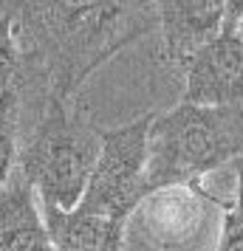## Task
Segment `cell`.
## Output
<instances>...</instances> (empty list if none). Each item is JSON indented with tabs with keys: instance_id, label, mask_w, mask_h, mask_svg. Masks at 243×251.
Returning <instances> with one entry per match:
<instances>
[{
	"instance_id": "obj_1",
	"label": "cell",
	"mask_w": 243,
	"mask_h": 251,
	"mask_svg": "<svg viewBox=\"0 0 243 251\" xmlns=\"http://www.w3.org/2000/svg\"><path fill=\"white\" fill-rule=\"evenodd\" d=\"M9 17L28 68L17 133L51 99L71 102L93 71L159 28L156 0H14Z\"/></svg>"
},
{
	"instance_id": "obj_2",
	"label": "cell",
	"mask_w": 243,
	"mask_h": 251,
	"mask_svg": "<svg viewBox=\"0 0 243 251\" xmlns=\"http://www.w3.org/2000/svg\"><path fill=\"white\" fill-rule=\"evenodd\" d=\"M243 155V107L178 102L150 127L147 192L192 186Z\"/></svg>"
},
{
	"instance_id": "obj_3",
	"label": "cell",
	"mask_w": 243,
	"mask_h": 251,
	"mask_svg": "<svg viewBox=\"0 0 243 251\" xmlns=\"http://www.w3.org/2000/svg\"><path fill=\"white\" fill-rule=\"evenodd\" d=\"M102 152V130L80 107L51 99L46 110L20 133L17 167L34 186L43 209L71 212L82 203Z\"/></svg>"
},
{
	"instance_id": "obj_4",
	"label": "cell",
	"mask_w": 243,
	"mask_h": 251,
	"mask_svg": "<svg viewBox=\"0 0 243 251\" xmlns=\"http://www.w3.org/2000/svg\"><path fill=\"white\" fill-rule=\"evenodd\" d=\"M156 113L139 116L128 125L102 130V152L91 175L88 192L77 209L128 223L136 206L147 198L150 127Z\"/></svg>"
},
{
	"instance_id": "obj_5",
	"label": "cell",
	"mask_w": 243,
	"mask_h": 251,
	"mask_svg": "<svg viewBox=\"0 0 243 251\" xmlns=\"http://www.w3.org/2000/svg\"><path fill=\"white\" fill-rule=\"evenodd\" d=\"M184 99L189 104L243 107V34L223 31L184 62Z\"/></svg>"
},
{
	"instance_id": "obj_6",
	"label": "cell",
	"mask_w": 243,
	"mask_h": 251,
	"mask_svg": "<svg viewBox=\"0 0 243 251\" xmlns=\"http://www.w3.org/2000/svg\"><path fill=\"white\" fill-rule=\"evenodd\" d=\"M162 57L184 65L226 28V0H156Z\"/></svg>"
},
{
	"instance_id": "obj_7",
	"label": "cell",
	"mask_w": 243,
	"mask_h": 251,
	"mask_svg": "<svg viewBox=\"0 0 243 251\" xmlns=\"http://www.w3.org/2000/svg\"><path fill=\"white\" fill-rule=\"evenodd\" d=\"M0 251H57L43 203L20 167L0 186Z\"/></svg>"
},
{
	"instance_id": "obj_8",
	"label": "cell",
	"mask_w": 243,
	"mask_h": 251,
	"mask_svg": "<svg viewBox=\"0 0 243 251\" xmlns=\"http://www.w3.org/2000/svg\"><path fill=\"white\" fill-rule=\"evenodd\" d=\"M51 240L57 251H122L125 249V223L82 209L59 212L43 209Z\"/></svg>"
},
{
	"instance_id": "obj_9",
	"label": "cell",
	"mask_w": 243,
	"mask_h": 251,
	"mask_svg": "<svg viewBox=\"0 0 243 251\" xmlns=\"http://www.w3.org/2000/svg\"><path fill=\"white\" fill-rule=\"evenodd\" d=\"M28 99V68L12 17H0V122L20 127ZM20 136V133H17Z\"/></svg>"
},
{
	"instance_id": "obj_10",
	"label": "cell",
	"mask_w": 243,
	"mask_h": 251,
	"mask_svg": "<svg viewBox=\"0 0 243 251\" xmlns=\"http://www.w3.org/2000/svg\"><path fill=\"white\" fill-rule=\"evenodd\" d=\"M17 161H20V136H17V127L0 122V186H6L9 178L17 172Z\"/></svg>"
},
{
	"instance_id": "obj_11",
	"label": "cell",
	"mask_w": 243,
	"mask_h": 251,
	"mask_svg": "<svg viewBox=\"0 0 243 251\" xmlns=\"http://www.w3.org/2000/svg\"><path fill=\"white\" fill-rule=\"evenodd\" d=\"M215 251H243V217H238L232 209L223 212V226Z\"/></svg>"
},
{
	"instance_id": "obj_12",
	"label": "cell",
	"mask_w": 243,
	"mask_h": 251,
	"mask_svg": "<svg viewBox=\"0 0 243 251\" xmlns=\"http://www.w3.org/2000/svg\"><path fill=\"white\" fill-rule=\"evenodd\" d=\"M232 170H235V206H232V212L243 217V155L232 161Z\"/></svg>"
},
{
	"instance_id": "obj_13",
	"label": "cell",
	"mask_w": 243,
	"mask_h": 251,
	"mask_svg": "<svg viewBox=\"0 0 243 251\" xmlns=\"http://www.w3.org/2000/svg\"><path fill=\"white\" fill-rule=\"evenodd\" d=\"M243 23V0H226V28L223 31H238Z\"/></svg>"
},
{
	"instance_id": "obj_14",
	"label": "cell",
	"mask_w": 243,
	"mask_h": 251,
	"mask_svg": "<svg viewBox=\"0 0 243 251\" xmlns=\"http://www.w3.org/2000/svg\"><path fill=\"white\" fill-rule=\"evenodd\" d=\"M12 6H14V0H0V17H6L12 12Z\"/></svg>"
},
{
	"instance_id": "obj_15",
	"label": "cell",
	"mask_w": 243,
	"mask_h": 251,
	"mask_svg": "<svg viewBox=\"0 0 243 251\" xmlns=\"http://www.w3.org/2000/svg\"><path fill=\"white\" fill-rule=\"evenodd\" d=\"M238 31H241V34H243V23H241V28H238Z\"/></svg>"
}]
</instances>
